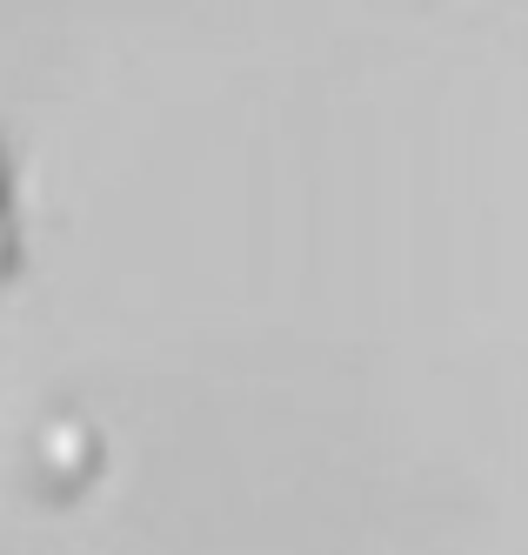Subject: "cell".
Instances as JSON below:
<instances>
[{
	"mask_svg": "<svg viewBox=\"0 0 528 555\" xmlns=\"http://www.w3.org/2000/svg\"><path fill=\"white\" fill-rule=\"evenodd\" d=\"M40 449H48V462L74 468L80 449H88V435H80V422H48V428H40Z\"/></svg>",
	"mask_w": 528,
	"mask_h": 555,
	"instance_id": "cell-1",
	"label": "cell"
},
{
	"mask_svg": "<svg viewBox=\"0 0 528 555\" xmlns=\"http://www.w3.org/2000/svg\"><path fill=\"white\" fill-rule=\"evenodd\" d=\"M0 234H8V221H0Z\"/></svg>",
	"mask_w": 528,
	"mask_h": 555,
	"instance_id": "cell-2",
	"label": "cell"
}]
</instances>
